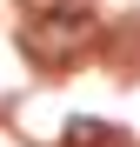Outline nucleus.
Segmentation results:
<instances>
[{
    "label": "nucleus",
    "instance_id": "1",
    "mask_svg": "<svg viewBox=\"0 0 140 147\" xmlns=\"http://www.w3.org/2000/svg\"><path fill=\"white\" fill-rule=\"evenodd\" d=\"M93 34V13L87 7H60V13H40L33 27H27V47L40 60H60V54H74V47Z\"/></svg>",
    "mask_w": 140,
    "mask_h": 147
},
{
    "label": "nucleus",
    "instance_id": "2",
    "mask_svg": "<svg viewBox=\"0 0 140 147\" xmlns=\"http://www.w3.org/2000/svg\"><path fill=\"white\" fill-rule=\"evenodd\" d=\"M100 140H107L100 120H74V127H67V147H100Z\"/></svg>",
    "mask_w": 140,
    "mask_h": 147
},
{
    "label": "nucleus",
    "instance_id": "3",
    "mask_svg": "<svg viewBox=\"0 0 140 147\" xmlns=\"http://www.w3.org/2000/svg\"><path fill=\"white\" fill-rule=\"evenodd\" d=\"M27 7H47V13H54V7H60V0H27Z\"/></svg>",
    "mask_w": 140,
    "mask_h": 147
}]
</instances>
